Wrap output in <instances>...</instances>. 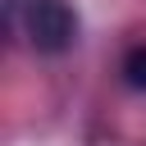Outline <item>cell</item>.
Instances as JSON below:
<instances>
[{"mask_svg": "<svg viewBox=\"0 0 146 146\" xmlns=\"http://www.w3.org/2000/svg\"><path fill=\"white\" fill-rule=\"evenodd\" d=\"M23 27H27V41L46 55H59L78 41V14L68 0H27Z\"/></svg>", "mask_w": 146, "mask_h": 146, "instance_id": "cell-1", "label": "cell"}, {"mask_svg": "<svg viewBox=\"0 0 146 146\" xmlns=\"http://www.w3.org/2000/svg\"><path fill=\"white\" fill-rule=\"evenodd\" d=\"M123 82L137 87V91H146V46H132L123 55Z\"/></svg>", "mask_w": 146, "mask_h": 146, "instance_id": "cell-2", "label": "cell"}]
</instances>
